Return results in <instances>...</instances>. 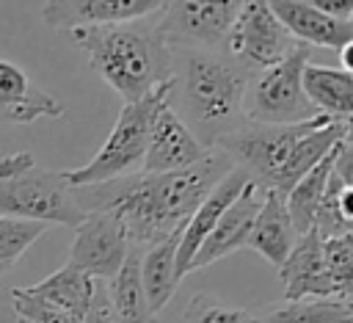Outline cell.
<instances>
[{
  "label": "cell",
  "mask_w": 353,
  "mask_h": 323,
  "mask_svg": "<svg viewBox=\"0 0 353 323\" xmlns=\"http://www.w3.org/2000/svg\"><path fill=\"white\" fill-rule=\"evenodd\" d=\"M234 168L221 152L210 149L193 168L171 174H127L102 185L72 188L83 213L113 215L132 248H149L171 235H179L204 196Z\"/></svg>",
  "instance_id": "1"
},
{
  "label": "cell",
  "mask_w": 353,
  "mask_h": 323,
  "mask_svg": "<svg viewBox=\"0 0 353 323\" xmlns=\"http://www.w3.org/2000/svg\"><path fill=\"white\" fill-rule=\"evenodd\" d=\"M251 75L223 50H174L171 108L193 138L210 152L215 144L245 124L243 97Z\"/></svg>",
  "instance_id": "2"
},
{
  "label": "cell",
  "mask_w": 353,
  "mask_h": 323,
  "mask_svg": "<svg viewBox=\"0 0 353 323\" xmlns=\"http://www.w3.org/2000/svg\"><path fill=\"white\" fill-rule=\"evenodd\" d=\"M69 39L88 55L91 69L121 94L124 102H138L171 80L174 50L163 41L154 17L77 28Z\"/></svg>",
  "instance_id": "3"
},
{
  "label": "cell",
  "mask_w": 353,
  "mask_h": 323,
  "mask_svg": "<svg viewBox=\"0 0 353 323\" xmlns=\"http://www.w3.org/2000/svg\"><path fill=\"white\" fill-rule=\"evenodd\" d=\"M0 218L77 229L85 213L77 207L63 171L36 166L30 152H11L0 157Z\"/></svg>",
  "instance_id": "4"
},
{
  "label": "cell",
  "mask_w": 353,
  "mask_h": 323,
  "mask_svg": "<svg viewBox=\"0 0 353 323\" xmlns=\"http://www.w3.org/2000/svg\"><path fill=\"white\" fill-rule=\"evenodd\" d=\"M168 97H171V80L163 83L160 88H154L152 94H146L138 102H124V108H121L110 135L99 146V152L88 163H83L80 168L63 171L69 188L102 185V182L135 174V168L143 166L152 119L160 110V105L168 102Z\"/></svg>",
  "instance_id": "5"
},
{
  "label": "cell",
  "mask_w": 353,
  "mask_h": 323,
  "mask_svg": "<svg viewBox=\"0 0 353 323\" xmlns=\"http://www.w3.org/2000/svg\"><path fill=\"white\" fill-rule=\"evenodd\" d=\"M331 119L314 116L301 124H240L234 133L223 135L215 149H221L237 168L245 171V177L262 188L273 190L281 168L287 166L295 144L314 127L325 124Z\"/></svg>",
  "instance_id": "6"
},
{
  "label": "cell",
  "mask_w": 353,
  "mask_h": 323,
  "mask_svg": "<svg viewBox=\"0 0 353 323\" xmlns=\"http://www.w3.org/2000/svg\"><path fill=\"white\" fill-rule=\"evenodd\" d=\"M309 47L301 44L281 63L256 72L243 97V116L248 124H301L320 116L303 94V66Z\"/></svg>",
  "instance_id": "7"
},
{
  "label": "cell",
  "mask_w": 353,
  "mask_h": 323,
  "mask_svg": "<svg viewBox=\"0 0 353 323\" xmlns=\"http://www.w3.org/2000/svg\"><path fill=\"white\" fill-rule=\"evenodd\" d=\"M243 0H174L154 14L171 50H223Z\"/></svg>",
  "instance_id": "8"
},
{
  "label": "cell",
  "mask_w": 353,
  "mask_h": 323,
  "mask_svg": "<svg viewBox=\"0 0 353 323\" xmlns=\"http://www.w3.org/2000/svg\"><path fill=\"white\" fill-rule=\"evenodd\" d=\"M301 44L287 33V28L276 19L268 3L248 0L243 3L229 36L223 52H229L251 77L256 72H265L284 58H290Z\"/></svg>",
  "instance_id": "9"
},
{
  "label": "cell",
  "mask_w": 353,
  "mask_h": 323,
  "mask_svg": "<svg viewBox=\"0 0 353 323\" xmlns=\"http://www.w3.org/2000/svg\"><path fill=\"white\" fill-rule=\"evenodd\" d=\"M130 240L121 229V224L108 213H85L83 224L74 229V240L69 248V265L88 273L97 282H110L127 254Z\"/></svg>",
  "instance_id": "10"
},
{
  "label": "cell",
  "mask_w": 353,
  "mask_h": 323,
  "mask_svg": "<svg viewBox=\"0 0 353 323\" xmlns=\"http://www.w3.org/2000/svg\"><path fill=\"white\" fill-rule=\"evenodd\" d=\"M160 8L163 0H47L41 3V19L52 30L72 33L77 28L146 19Z\"/></svg>",
  "instance_id": "11"
},
{
  "label": "cell",
  "mask_w": 353,
  "mask_h": 323,
  "mask_svg": "<svg viewBox=\"0 0 353 323\" xmlns=\"http://www.w3.org/2000/svg\"><path fill=\"white\" fill-rule=\"evenodd\" d=\"M207 149L193 138V133L182 124V119L171 110L168 102L160 105V110L152 119L149 130V144L143 155V174H171V171H185L193 168Z\"/></svg>",
  "instance_id": "12"
},
{
  "label": "cell",
  "mask_w": 353,
  "mask_h": 323,
  "mask_svg": "<svg viewBox=\"0 0 353 323\" xmlns=\"http://www.w3.org/2000/svg\"><path fill=\"white\" fill-rule=\"evenodd\" d=\"M63 102L44 91L19 63L0 58V127L30 124L36 119H61Z\"/></svg>",
  "instance_id": "13"
},
{
  "label": "cell",
  "mask_w": 353,
  "mask_h": 323,
  "mask_svg": "<svg viewBox=\"0 0 353 323\" xmlns=\"http://www.w3.org/2000/svg\"><path fill=\"white\" fill-rule=\"evenodd\" d=\"M262 199H265V190L256 188L254 182H248L243 188V193L223 210L221 221L215 224V229L210 232V237L201 243V248L196 251V257L190 260V271H199V268H207L234 251H240L245 243H248V235H251V226H254V218L262 207Z\"/></svg>",
  "instance_id": "14"
},
{
  "label": "cell",
  "mask_w": 353,
  "mask_h": 323,
  "mask_svg": "<svg viewBox=\"0 0 353 323\" xmlns=\"http://www.w3.org/2000/svg\"><path fill=\"white\" fill-rule=\"evenodd\" d=\"M248 182H251V179L245 177V171L234 166V168L204 196V202L196 207V213L188 218V224H185V229H182V235H179V243H176V279H179V282H182V276L188 273L190 260L196 257V251L201 248V243L210 237V232H212L215 224L221 221L223 210L243 193V188H245Z\"/></svg>",
  "instance_id": "15"
},
{
  "label": "cell",
  "mask_w": 353,
  "mask_h": 323,
  "mask_svg": "<svg viewBox=\"0 0 353 323\" xmlns=\"http://www.w3.org/2000/svg\"><path fill=\"white\" fill-rule=\"evenodd\" d=\"M268 6L298 44L339 50L353 39V22L334 19L309 0H270Z\"/></svg>",
  "instance_id": "16"
},
{
  "label": "cell",
  "mask_w": 353,
  "mask_h": 323,
  "mask_svg": "<svg viewBox=\"0 0 353 323\" xmlns=\"http://www.w3.org/2000/svg\"><path fill=\"white\" fill-rule=\"evenodd\" d=\"M284 301H312L323 295V237L312 229L295 237L292 251L279 268Z\"/></svg>",
  "instance_id": "17"
},
{
  "label": "cell",
  "mask_w": 353,
  "mask_h": 323,
  "mask_svg": "<svg viewBox=\"0 0 353 323\" xmlns=\"http://www.w3.org/2000/svg\"><path fill=\"white\" fill-rule=\"evenodd\" d=\"M295 237L298 235L292 229L284 196L276 193V190H265L262 207H259V213L254 218V226H251V235H248L245 246L254 248L259 257H265L273 268H281L287 254L295 246Z\"/></svg>",
  "instance_id": "18"
},
{
  "label": "cell",
  "mask_w": 353,
  "mask_h": 323,
  "mask_svg": "<svg viewBox=\"0 0 353 323\" xmlns=\"http://www.w3.org/2000/svg\"><path fill=\"white\" fill-rule=\"evenodd\" d=\"M303 94L312 108L331 121L345 124L353 116V77L336 66L309 61L303 66Z\"/></svg>",
  "instance_id": "19"
},
{
  "label": "cell",
  "mask_w": 353,
  "mask_h": 323,
  "mask_svg": "<svg viewBox=\"0 0 353 323\" xmlns=\"http://www.w3.org/2000/svg\"><path fill=\"white\" fill-rule=\"evenodd\" d=\"M94 284H97V279H91L88 273H83L66 262L63 268H58L47 279L25 287V293L61 309V312H66V315H72V317H77V320H83L85 309L91 304V295H94Z\"/></svg>",
  "instance_id": "20"
},
{
  "label": "cell",
  "mask_w": 353,
  "mask_h": 323,
  "mask_svg": "<svg viewBox=\"0 0 353 323\" xmlns=\"http://www.w3.org/2000/svg\"><path fill=\"white\" fill-rule=\"evenodd\" d=\"M182 235V232H179ZM179 235H171L149 248H141V287L149 309L157 315L171 295L176 293V243Z\"/></svg>",
  "instance_id": "21"
},
{
  "label": "cell",
  "mask_w": 353,
  "mask_h": 323,
  "mask_svg": "<svg viewBox=\"0 0 353 323\" xmlns=\"http://www.w3.org/2000/svg\"><path fill=\"white\" fill-rule=\"evenodd\" d=\"M108 293L121 323H157L141 287V248H130L121 271L108 282Z\"/></svg>",
  "instance_id": "22"
},
{
  "label": "cell",
  "mask_w": 353,
  "mask_h": 323,
  "mask_svg": "<svg viewBox=\"0 0 353 323\" xmlns=\"http://www.w3.org/2000/svg\"><path fill=\"white\" fill-rule=\"evenodd\" d=\"M339 149V146H336ZM336 149L331 155H325L306 177H301L292 190L284 196V204H287V213H290V221H292V229L295 235H306L314 229V215H317V207H320V199L325 193V185H328V177L334 171V157H336Z\"/></svg>",
  "instance_id": "23"
},
{
  "label": "cell",
  "mask_w": 353,
  "mask_h": 323,
  "mask_svg": "<svg viewBox=\"0 0 353 323\" xmlns=\"http://www.w3.org/2000/svg\"><path fill=\"white\" fill-rule=\"evenodd\" d=\"M254 323H353V301H281L254 312Z\"/></svg>",
  "instance_id": "24"
},
{
  "label": "cell",
  "mask_w": 353,
  "mask_h": 323,
  "mask_svg": "<svg viewBox=\"0 0 353 323\" xmlns=\"http://www.w3.org/2000/svg\"><path fill=\"white\" fill-rule=\"evenodd\" d=\"M323 295L353 301V232L323 237Z\"/></svg>",
  "instance_id": "25"
},
{
  "label": "cell",
  "mask_w": 353,
  "mask_h": 323,
  "mask_svg": "<svg viewBox=\"0 0 353 323\" xmlns=\"http://www.w3.org/2000/svg\"><path fill=\"white\" fill-rule=\"evenodd\" d=\"M47 232L44 224H30V221H11L0 218V276Z\"/></svg>",
  "instance_id": "26"
},
{
  "label": "cell",
  "mask_w": 353,
  "mask_h": 323,
  "mask_svg": "<svg viewBox=\"0 0 353 323\" xmlns=\"http://www.w3.org/2000/svg\"><path fill=\"white\" fill-rule=\"evenodd\" d=\"M182 323H254V312L229 306V304L212 298L210 293H196V295H190V301L185 306Z\"/></svg>",
  "instance_id": "27"
},
{
  "label": "cell",
  "mask_w": 353,
  "mask_h": 323,
  "mask_svg": "<svg viewBox=\"0 0 353 323\" xmlns=\"http://www.w3.org/2000/svg\"><path fill=\"white\" fill-rule=\"evenodd\" d=\"M11 304H14L17 317L25 323H83V320H77V317H72V315H66V312H61L44 301L33 298V295H28L25 287L11 290Z\"/></svg>",
  "instance_id": "28"
},
{
  "label": "cell",
  "mask_w": 353,
  "mask_h": 323,
  "mask_svg": "<svg viewBox=\"0 0 353 323\" xmlns=\"http://www.w3.org/2000/svg\"><path fill=\"white\" fill-rule=\"evenodd\" d=\"M83 323H121L116 309H113V301H110V293H108V282H97L94 284V295H91V304L85 309Z\"/></svg>",
  "instance_id": "29"
},
{
  "label": "cell",
  "mask_w": 353,
  "mask_h": 323,
  "mask_svg": "<svg viewBox=\"0 0 353 323\" xmlns=\"http://www.w3.org/2000/svg\"><path fill=\"white\" fill-rule=\"evenodd\" d=\"M334 177L345 185V188H353V149L342 146L336 149V157H334Z\"/></svg>",
  "instance_id": "30"
},
{
  "label": "cell",
  "mask_w": 353,
  "mask_h": 323,
  "mask_svg": "<svg viewBox=\"0 0 353 323\" xmlns=\"http://www.w3.org/2000/svg\"><path fill=\"white\" fill-rule=\"evenodd\" d=\"M323 14L334 17V19H342V22H350L353 19V0H312Z\"/></svg>",
  "instance_id": "31"
},
{
  "label": "cell",
  "mask_w": 353,
  "mask_h": 323,
  "mask_svg": "<svg viewBox=\"0 0 353 323\" xmlns=\"http://www.w3.org/2000/svg\"><path fill=\"white\" fill-rule=\"evenodd\" d=\"M336 207H339V215L345 218L347 226H353V188H339V196H336Z\"/></svg>",
  "instance_id": "32"
},
{
  "label": "cell",
  "mask_w": 353,
  "mask_h": 323,
  "mask_svg": "<svg viewBox=\"0 0 353 323\" xmlns=\"http://www.w3.org/2000/svg\"><path fill=\"white\" fill-rule=\"evenodd\" d=\"M336 52H339V63H342V72L353 75V39H350L347 44H342Z\"/></svg>",
  "instance_id": "33"
},
{
  "label": "cell",
  "mask_w": 353,
  "mask_h": 323,
  "mask_svg": "<svg viewBox=\"0 0 353 323\" xmlns=\"http://www.w3.org/2000/svg\"><path fill=\"white\" fill-rule=\"evenodd\" d=\"M342 146L353 149V116L345 121V135H342Z\"/></svg>",
  "instance_id": "34"
},
{
  "label": "cell",
  "mask_w": 353,
  "mask_h": 323,
  "mask_svg": "<svg viewBox=\"0 0 353 323\" xmlns=\"http://www.w3.org/2000/svg\"><path fill=\"white\" fill-rule=\"evenodd\" d=\"M17 323H25V320H19V317H17Z\"/></svg>",
  "instance_id": "35"
},
{
  "label": "cell",
  "mask_w": 353,
  "mask_h": 323,
  "mask_svg": "<svg viewBox=\"0 0 353 323\" xmlns=\"http://www.w3.org/2000/svg\"><path fill=\"white\" fill-rule=\"evenodd\" d=\"M350 77H353V75H350Z\"/></svg>",
  "instance_id": "36"
},
{
  "label": "cell",
  "mask_w": 353,
  "mask_h": 323,
  "mask_svg": "<svg viewBox=\"0 0 353 323\" xmlns=\"http://www.w3.org/2000/svg\"><path fill=\"white\" fill-rule=\"evenodd\" d=\"M350 22H353V19H350Z\"/></svg>",
  "instance_id": "37"
}]
</instances>
